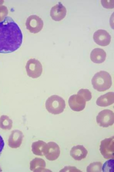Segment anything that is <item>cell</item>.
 Returning a JSON list of instances; mask_svg holds the SVG:
<instances>
[{"instance_id": "cell-1", "label": "cell", "mask_w": 114, "mask_h": 172, "mask_svg": "<svg viewBox=\"0 0 114 172\" xmlns=\"http://www.w3.org/2000/svg\"><path fill=\"white\" fill-rule=\"evenodd\" d=\"M23 36L17 24L7 17L0 22V53L14 52L21 46Z\"/></svg>"}, {"instance_id": "cell-2", "label": "cell", "mask_w": 114, "mask_h": 172, "mask_svg": "<svg viewBox=\"0 0 114 172\" xmlns=\"http://www.w3.org/2000/svg\"><path fill=\"white\" fill-rule=\"evenodd\" d=\"M91 82L94 89L99 91H104L111 87V77L108 72L100 71L95 74L92 78Z\"/></svg>"}, {"instance_id": "cell-3", "label": "cell", "mask_w": 114, "mask_h": 172, "mask_svg": "<svg viewBox=\"0 0 114 172\" xmlns=\"http://www.w3.org/2000/svg\"><path fill=\"white\" fill-rule=\"evenodd\" d=\"M66 106L64 100L61 97L56 95L49 97L45 103L46 109L49 113L57 114L62 113Z\"/></svg>"}, {"instance_id": "cell-4", "label": "cell", "mask_w": 114, "mask_h": 172, "mask_svg": "<svg viewBox=\"0 0 114 172\" xmlns=\"http://www.w3.org/2000/svg\"><path fill=\"white\" fill-rule=\"evenodd\" d=\"M26 68L28 75L33 78L39 77L43 71L41 63L34 58L31 59L27 61Z\"/></svg>"}, {"instance_id": "cell-5", "label": "cell", "mask_w": 114, "mask_h": 172, "mask_svg": "<svg viewBox=\"0 0 114 172\" xmlns=\"http://www.w3.org/2000/svg\"><path fill=\"white\" fill-rule=\"evenodd\" d=\"M113 112L109 109H104L99 112L96 117L97 124L101 127H107L114 123Z\"/></svg>"}, {"instance_id": "cell-6", "label": "cell", "mask_w": 114, "mask_h": 172, "mask_svg": "<svg viewBox=\"0 0 114 172\" xmlns=\"http://www.w3.org/2000/svg\"><path fill=\"white\" fill-rule=\"evenodd\" d=\"M100 150L105 158H114V136L102 140L101 142Z\"/></svg>"}, {"instance_id": "cell-7", "label": "cell", "mask_w": 114, "mask_h": 172, "mask_svg": "<svg viewBox=\"0 0 114 172\" xmlns=\"http://www.w3.org/2000/svg\"><path fill=\"white\" fill-rule=\"evenodd\" d=\"M26 25L27 29L30 32L35 34L41 30L43 26V22L39 17L33 15L27 18Z\"/></svg>"}, {"instance_id": "cell-8", "label": "cell", "mask_w": 114, "mask_h": 172, "mask_svg": "<svg viewBox=\"0 0 114 172\" xmlns=\"http://www.w3.org/2000/svg\"><path fill=\"white\" fill-rule=\"evenodd\" d=\"M86 101L81 96L78 94H74L69 97L68 103L70 108L73 111H80L85 108Z\"/></svg>"}, {"instance_id": "cell-9", "label": "cell", "mask_w": 114, "mask_h": 172, "mask_svg": "<svg viewBox=\"0 0 114 172\" xmlns=\"http://www.w3.org/2000/svg\"><path fill=\"white\" fill-rule=\"evenodd\" d=\"M93 38L97 44L100 46H105L110 44L111 36L106 30L100 29L94 33Z\"/></svg>"}, {"instance_id": "cell-10", "label": "cell", "mask_w": 114, "mask_h": 172, "mask_svg": "<svg viewBox=\"0 0 114 172\" xmlns=\"http://www.w3.org/2000/svg\"><path fill=\"white\" fill-rule=\"evenodd\" d=\"M60 151L59 145L54 142H50L47 143L46 150L44 156L48 160L53 161L59 157Z\"/></svg>"}, {"instance_id": "cell-11", "label": "cell", "mask_w": 114, "mask_h": 172, "mask_svg": "<svg viewBox=\"0 0 114 172\" xmlns=\"http://www.w3.org/2000/svg\"><path fill=\"white\" fill-rule=\"evenodd\" d=\"M66 13V8L61 2H59L51 8L50 15L52 19L59 21L65 17Z\"/></svg>"}, {"instance_id": "cell-12", "label": "cell", "mask_w": 114, "mask_h": 172, "mask_svg": "<svg viewBox=\"0 0 114 172\" xmlns=\"http://www.w3.org/2000/svg\"><path fill=\"white\" fill-rule=\"evenodd\" d=\"M88 151L82 145H78L73 147L70 151V156L75 160L80 161L86 158Z\"/></svg>"}, {"instance_id": "cell-13", "label": "cell", "mask_w": 114, "mask_h": 172, "mask_svg": "<svg viewBox=\"0 0 114 172\" xmlns=\"http://www.w3.org/2000/svg\"><path fill=\"white\" fill-rule=\"evenodd\" d=\"M106 53L102 49L96 48L91 51L90 54L91 60L93 62L101 63L103 62L105 60Z\"/></svg>"}, {"instance_id": "cell-14", "label": "cell", "mask_w": 114, "mask_h": 172, "mask_svg": "<svg viewBox=\"0 0 114 172\" xmlns=\"http://www.w3.org/2000/svg\"><path fill=\"white\" fill-rule=\"evenodd\" d=\"M114 100V92H110L99 97L97 99L96 102L99 106L106 107L113 103Z\"/></svg>"}, {"instance_id": "cell-15", "label": "cell", "mask_w": 114, "mask_h": 172, "mask_svg": "<svg viewBox=\"0 0 114 172\" xmlns=\"http://www.w3.org/2000/svg\"><path fill=\"white\" fill-rule=\"evenodd\" d=\"M47 143L44 141L39 140L33 142L32 144V151L33 153L38 156H44L46 153Z\"/></svg>"}, {"instance_id": "cell-16", "label": "cell", "mask_w": 114, "mask_h": 172, "mask_svg": "<svg viewBox=\"0 0 114 172\" xmlns=\"http://www.w3.org/2000/svg\"><path fill=\"white\" fill-rule=\"evenodd\" d=\"M46 163L43 159L35 157L30 163V170L33 172H40L45 171Z\"/></svg>"}, {"instance_id": "cell-17", "label": "cell", "mask_w": 114, "mask_h": 172, "mask_svg": "<svg viewBox=\"0 0 114 172\" xmlns=\"http://www.w3.org/2000/svg\"><path fill=\"white\" fill-rule=\"evenodd\" d=\"M102 164L101 162H97L91 163L87 167L88 172L101 171Z\"/></svg>"}, {"instance_id": "cell-18", "label": "cell", "mask_w": 114, "mask_h": 172, "mask_svg": "<svg viewBox=\"0 0 114 172\" xmlns=\"http://www.w3.org/2000/svg\"><path fill=\"white\" fill-rule=\"evenodd\" d=\"M114 160L110 159L106 161L102 167L103 172L114 171Z\"/></svg>"}, {"instance_id": "cell-19", "label": "cell", "mask_w": 114, "mask_h": 172, "mask_svg": "<svg viewBox=\"0 0 114 172\" xmlns=\"http://www.w3.org/2000/svg\"><path fill=\"white\" fill-rule=\"evenodd\" d=\"M77 94L83 97L86 101H90L92 98L91 92L87 89H81L78 91Z\"/></svg>"}, {"instance_id": "cell-20", "label": "cell", "mask_w": 114, "mask_h": 172, "mask_svg": "<svg viewBox=\"0 0 114 172\" xmlns=\"http://www.w3.org/2000/svg\"><path fill=\"white\" fill-rule=\"evenodd\" d=\"M101 3L103 7L107 9L114 8V0H101Z\"/></svg>"}, {"instance_id": "cell-21", "label": "cell", "mask_w": 114, "mask_h": 172, "mask_svg": "<svg viewBox=\"0 0 114 172\" xmlns=\"http://www.w3.org/2000/svg\"><path fill=\"white\" fill-rule=\"evenodd\" d=\"M4 140L0 135V155L4 148Z\"/></svg>"}]
</instances>
